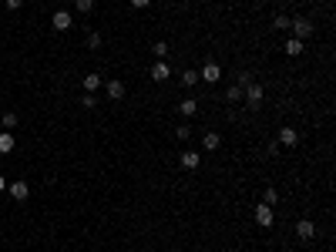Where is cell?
I'll use <instances>...</instances> for the list:
<instances>
[{
	"instance_id": "6da1fadb",
	"label": "cell",
	"mask_w": 336,
	"mask_h": 252,
	"mask_svg": "<svg viewBox=\"0 0 336 252\" xmlns=\"http://www.w3.org/2000/svg\"><path fill=\"white\" fill-rule=\"evenodd\" d=\"M289 27H293V37H299V40H306L313 31H316V27H313L306 17H293V20H289Z\"/></svg>"
},
{
	"instance_id": "7a4b0ae2",
	"label": "cell",
	"mask_w": 336,
	"mask_h": 252,
	"mask_svg": "<svg viewBox=\"0 0 336 252\" xmlns=\"http://www.w3.org/2000/svg\"><path fill=\"white\" fill-rule=\"evenodd\" d=\"M199 81H205V84H215V81H222V67H219L215 61H208L205 67L199 71Z\"/></svg>"
},
{
	"instance_id": "3957f363",
	"label": "cell",
	"mask_w": 336,
	"mask_h": 252,
	"mask_svg": "<svg viewBox=\"0 0 336 252\" xmlns=\"http://www.w3.org/2000/svg\"><path fill=\"white\" fill-rule=\"evenodd\" d=\"M262 97H266L262 84H256V81H252V84L245 88V104H249V108H259V104H262Z\"/></svg>"
},
{
	"instance_id": "277c9868",
	"label": "cell",
	"mask_w": 336,
	"mask_h": 252,
	"mask_svg": "<svg viewBox=\"0 0 336 252\" xmlns=\"http://www.w3.org/2000/svg\"><path fill=\"white\" fill-rule=\"evenodd\" d=\"M7 192L14 202H27V195H31V185L27 182H7Z\"/></svg>"
},
{
	"instance_id": "5b68a950",
	"label": "cell",
	"mask_w": 336,
	"mask_h": 252,
	"mask_svg": "<svg viewBox=\"0 0 336 252\" xmlns=\"http://www.w3.org/2000/svg\"><path fill=\"white\" fill-rule=\"evenodd\" d=\"M256 222H259L262 229H272V222H276V215H272V205L259 202V209H256Z\"/></svg>"
},
{
	"instance_id": "8992f818",
	"label": "cell",
	"mask_w": 336,
	"mask_h": 252,
	"mask_svg": "<svg viewBox=\"0 0 336 252\" xmlns=\"http://www.w3.org/2000/svg\"><path fill=\"white\" fill-rule=\"evenodd\" d=\"M296 235L302 239V242H309V239L316 235V225H313L309 219H299V222H296Z\"/></svg>"
},
{
	"instance_id": "52a82bcc",
	"label": "cell",
	"mask_w": 336,
	"mask_h": 252,
	"mask_svg": "<svg viewBox=\"0 0 336 252\" xmlns=\"http://www.w3.org/2000/svg\"><path fill=\"white\" fill-rule=\"evenodd\" d=\"M51 24H54V31H67L74 24V17H71V10H57L54 17H51Z\"/></svg>"
},
{
	"instance_id": "ba28073f",
	"label": "cell",
	"mask_w": 336,
	"mask_h": 252,
	"mask_svg": "<svg viewBox=\"0 0 336 252\" xmlns=\"http://www.w3.org/2000/svg\"><path fill=\"white\" fill-rule=\"evenodd\" d=\"M104 91H108V97H111V101H121V97L128 94L125 81H108V88H104Z\"/></svg>"
},
{
	"instance_id": "9c48e42d",
	"label": "cell",
	"mask_w": 336,
	"mask_h": 252,
	"mask_svg": "<svg viewBox=\"0 0 336 252\" xmlns=\"http://www.w3.org/2000/svg\"><path fill=\"white\" fill-rule=\"evenodd\" d=\"M279 145L296 148V145H299V131H296V128H282V131H279Z\"/></svg>"
},
{
	"instance_id": "30bf717a",
	"label": "cell",
	"mask_w": 336,
	"mask_h": 252,
	"mask_svg": "<svg viewBox=\"0 0 336 252\" xmlns=\"http://www.w3.org/2000/svg\"><path fill=\"white\" fill-rule=\"evenodd\" d=\"M199 165H202V155H199V152H185V155H182V168H185V172H195Z\"/></svg>"
},
{
	"instance_id": "8fae6325",
	"label": "cell",
	"mask_w": 336,
	"mask_h": 252,
	"mask_svg": "<svg viewBox=\"0 0 336 252\" xmlns=\"http://www.w3.org/2000/svg\"><path fill=\"white\" fill-rule=\"evenodd\" d=\"M282 51H286L289 58H299V54L306 51V44H302V40H299V37H289V40H286V47H282Z\"/></svg>"
},
{
	"instance_id": "7c38bea8",
	"label": "cell",
	"mask_w": 336,
	"mask_h": 252,
	"mask_svg": "<svg viewBox=\"0 0 336 252\" xmlns=\"http://www.w3.org/2000/svg\"><path fill=\"white\" fill-rule=\"evenodd\" d=\"M151 78H155V81H168V78H171V67H168L165 61H155V67H151Z\"/></svg>"
},
{
	"instance_id": "4fadbf2b",
	"label": "cell",
	"mask_w": 336,
	"mask_h": 252,
	"mask_svg": "<svg viewBox=\"0 0 336 252\" xmlns=\"http://www.w3.org/2000/svg\"><path fill=\"white\" fill-rule=\"evenodd\" d=\"M202 145H205V152H215V148L222 145V135H219V131H205V135H202Z\"/></svg>"
},
{
	"instance_id": "5bb4252c",
	"label": "cell",
	"mask_w": 336,
	"mask_h": 252,
	"mask_svg": "<svg viewBox=\"0 0 336 252\" xmlns=\"http://www.w3.org/2000/svg\"><path fill=\"white\" fill-rule=\"evenodd\" d=\"M225 101H232V104H239V101H245V88H239V84H232V88L225 91Z\"/></svg>"
},
{
	"instance_id": "9a60e30c",
	"label": "cell",
	"mask_w": 336,
	"mask_h": 252,
	"mask_svg": "<svg viewBox=\"0 0 336 252\" xmlns=\"http://www.w3.org/2000/svg\"><path fill=\"white\" fill-rule=\"evenodd\" d=\"M14 152V131H0V155Z\"/></svg>"
},
{
	"instance_id": "2e32d148",
	"label": "cell",
	"mask_w": 336,
	"mask_h": 252,
	"mask_svg": "<svg viewBox=\"0 0 336 252\" xmlns=\"http://www.w3.org/2000/svg\"><path fill=\"white\" fill-rule=\"evenodd\" d=\"M98 88H101V74H88V78H84V91H88V94H94Z\"/></svg>"
},
{
	"instance_id": "e0dca14e",
	"label": "cell",
	"mask_w": 336,
	"mask_h": 252,
	"mask_svg": "<svg viewBox=\"0 0 336 252\" xmlns=\"http://www.w3.org/2000/svg\"><path fill=\"white\" fill-rule=\"evenodd\" d=\"M178 108H182V115H185V118H192L195 111H199V101H192V97H185V101H182Z\"/></svg>"
},
{
	"instance_id": "ac0fdd59",
	"label": "cell",
	"mask_w": 336,
	"mask_h": 252,
	"mask_svg": "<svg viewBox=\"0 0 336 252\" xmlns=\"http://www.w3.org/2000/svg\"><path fill=\"white\" fill-rule=\"evenodd\" d=\"M0 125H3V131H14V128H17V115H14V111H7V115L0 118Z\"/></svg>"
},
{
	"instance_id": "d6986e66",
	"label": "cell",
	"mask_w": 336,
	"mask_h": 252,
	"mask_svg": "<svg viewBox=\"0 0 336 252\" xmlns=\"http://www.w3.org/2000/svg\"><path fill=\"white\" fill-rule=\"evenodd\" d=\"M262 202H266V205H276V202H279V192H276V189H266V192H262Z\"/></svg>"
},
{
	"instance_id": "ffe728a7",
	"label": "cell",
	"mask_w": 336,
	"mask_h": 252,
	"mask_svg": "<svg viewBox=\"0 0 336 252\" xmlns=\"http://www.w3.org/2000/svg\"><path fill=\"white\" fill-rule=\"evenodd\" d=\"M74 7H77V14H91V10H94V0H74Z\"/></svg>"
},
{
	"instance_id": "44dd1931",
	"label": "cell",
	"mask_w": 336,
	"mask_h": 252,
	"mask_svg": "<svg viewBox=\"0 0 336 252\" xmlns=\"http://www.w3.org/2000/svg\"><path fill=\"white\" fill-rule=\"evenodd\" d=\"M151 51H155V58H158V61H165V58H168V44H165V40H158Z\"/></svg>"
},
{
	"instance_id": "7402d4cb",
	"label": "cell",
	"mask_w": 336,
	"mask_h": 252,
	"mask_svg": "<svg viewBox=\"0 0 336 252\" xmlns=\"http://www.w3.org/2000/svg\"><path fill=\"white\" fill-rule=\"evenodd\" d=\"M195 81H199V71H182V84H185V88H192Z\"/></svg>"
},
{
	"instance_id": "603a6c76",
	"label": "cell",
	"mask_w": 336,
	"mask_h": 252,
	"mask_svg": "<svg viewBox=\"0 0 336 252\" xmlns=\"http://www.w3.org/2000/svg\"><path fill=\"white\" fill-rule=\"evenodd\" d=\"M272 27H276V31H289V17H286V14H279V17L272 20Z\"/></svg>"
},
{
	"instance_id": "cb8c5ba5",
	"label": "cell",
	"mask_w": 336,
	"mask_h": 252,
	"mask_svg": "<svg viewBox=\"0 0 336 252\" xmlns=\"http://www.w3.org/2000/svg\"><path fill=\"white\" fill-rule=\"evenodd\" d=\"M88 47H91V51H98V47H101V34H98V31H91V34H88Z\"/></svg>"
},
{
	"instance_id": "d4e9b609",
	"label": "cell",
	"mask_w": 336,
	"mask_h": 252,
	"mask_svg": "<svg viewBox=\"0 0 336 252\" xmlns=\"http://www.w3.org/2000/svg\"><path fill=\"white\" fill-rule=\"evenodd\" d=\"M98 104V97L94 94H81V108H94Z\"/></svg>"
},
{
	"instance_id": "484cf974",
	"label": "cell",
	"mask_w": 336,
	"mask_h": 252,
	"mask_svg": "<svg viewBox=\"0 0 336 252\" xmlns=\"http://www.w3.org/2000/svg\"><path fill=\"white\" fill-rule=\"evenodd\" d=\"M249 84H252V71H242L239 74V88H249Z\"/></svg>"
},
{
	"instance_id": "4316f807",
	"label": "cell",
	"mask_w": 336,
	"mask_h": 252,
	"mask_svg": "<svg viewBox=\"0 0 336 252\" xmlns=\"http://www.w3.org/2000/svg\"><path fill=\"white\" fill-rule=\"evenodd\" d=\"M24 7V0H7V10H20Z\"/></svg>"
},
{
	"instance_id": "83f0119b",
	"label": "cell",
	"mask_w": 336,
	"mask_h": 252,
	"mask_svg": "<svg viewBox=\"0 0 336 252\" xmlns=\"http://www.w3.org/2000/svg\"><path fill=\"white\" fill-rule=\"evenodd\" d=\"M151 0H131V7H138V10H141V7H148Z\"/></svg>"
},
{
	"instance_id": "f1b7e54d",
	"label": "cell",
	"mask_w": 336,
	"mask_h": 252,
	"mask_svg": "<svg viewBox=\"0 0 336 252\" xmlns=\"http://www.w3.org/2000/svg\"><path fill=\"white\" fill-rule=\"evenodd\" d=\"M0 192H7V178L3 175H0Z\"/></svg>"
}]
</instances>
